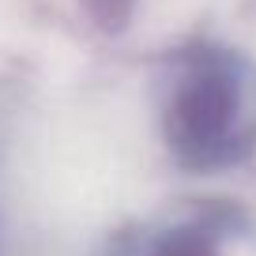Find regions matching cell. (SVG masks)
I'll return each mask as SVG.
<instances>
[{
  "mask_svg": "<svg viewBox=\"0 0 256 256\" xmlns=\"http://www.w3.org/2000/svg\"><path fill=\"white\" fill-rule=\"evenodd\" d=\"M162 136L188 170H222L256 147V72L238 53L196 46L177 56L162 98Z\"/></svg>",
  "mask_w": 256,
  "mask_h": 256,
  "instance_id": "6da1fadb",
  "label": "cell"
},
{
  "mask_svg": "<svg viewBox=\"0 0 256 256\" xmlns=\"http://www.w3.org/2000/svg\"><path fill=\"white\" fill-rule=\"evenodd\" d=\"M110 256H218V238L204 222H158L120 234Z\"/></svg>",
  "mask_w": 256,
  "mask_h": 256,
  "instance_id": "7a4b0ae2",
  "label": "cell"
},
{
  "mask_svg": "<svg viewBox=\"0 0 256 256\" xmlns=\"http://www.w3.org/2000/svg\"><path fill=\"white\" fill-rule=\"evenodd\" d=\"M80 8H83V16H87L98 30L120 34L128 23H132L140 0H80Z\"/></svg>",
  "mask_w": 256,
  "mask_h": 256,
  "instance_id": "3957f363",
  "label": "cell"
}]
</instances>
